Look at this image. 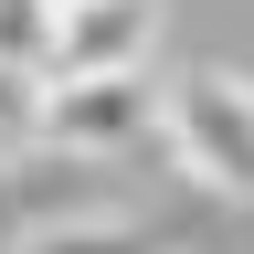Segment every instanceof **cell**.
<instances>
[{"label":"cell","instance_id":"1","mask_svg":"<svg viewBox=\"0 0 254 254\" xmlns=\"http://www.w3.org/2000/svg\"><path fill=\"white\" fill-rule=\"evenodd\" d=\"M159 138L201 190L222 201H254V85L201 64V74H170L159 85Z\"/></svg>","mask_w":254,"mask_h":254},{"label":"cell","instance_id":"2","mask_svg":"<svg viewBox=\"0 0 254 254\" xmlns=\"http://www.w3.org/2000/svg\"><path fill=\"white\" fill-rule=\"evenodd\" d=\"M148 127H159L148 64H138V74H43V117H32V138H43V148L117 159V148H138Z\"/></svg>","mask_w":254,"mask_h":254},{"label":"cell","instance_id":"3","mask_svg":"<svg viewBox=\"0 0 254 254\" xmlns=\"http://www.w3.org/2000/svg\"><path fill=\"white\" fill-rule=\"evenodd\" d=\"M148 53H159V11L148 0H64L43 74H138Z\"/></svg>","mask_w":254,"mask_h":254},{"label":"cell","instance_id":"4","mask_svg":"<svg viewBox=\"0 0 254 254\" xmlns=\"http://www.w3.org/2000/svg\"><path fill=\"white\" fill-rule=\"evenodd\" d=\"M53 0H0V64H11V74H43L53 64Z\"/></svg>","mask_w":254,"mask_h":254},{"label":"cell","instance_id":"5","mask_svg":"<svg viewBox=\"0 0 254 254\" xmlns=\"http://www.w3.org/2000/svg\"><path fill=\"white\" fill-rule=\"evenodd\" d=\"M11 254H148V244L117 233L106 212H85V222H53V233H11Z\"/></svg>","mask_w":254,"mask_h":254},{"label":"cell","instance_id":"6","mask_svg":"<svg viewBox=\"0 0 254 254\" xmlns=\"http://www.w3.org/2000/svg\"><path fill=\"white\" fill-rule=\"evenodd\" d=\"M53 11H64V0H53Z\"/></svg>","mask_w":254,"mask_h":254}]
</instances>
